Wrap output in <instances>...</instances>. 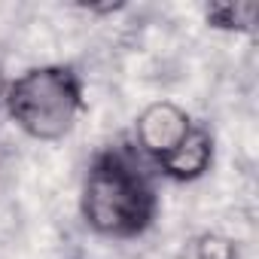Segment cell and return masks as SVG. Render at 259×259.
Instances as JSON below:
<instances>
[{"mask_svg":"<svg viewBox=\"0 0 259 259\" xmlns=\"http://www.w3.org/2000/svg\"><path fill=\"white\" fill-rule=\"evenodd\" d=\"M213 135H210V128L204 125H192V132L180 141L177 150H171L162 162H156V171L174 183H192L198 177H204L213 165Z\"/></svg>","mask_w":259,"mask_h":259,"instance_id":"obj_4","label":"cell"},{"mask_svg":"<svg viewBox=\"0 0 259 259\" xmlns=\"http://www.w3.org/2000/svg\"><path fill=\"white\" fill-rule=\"evenodd\" d=\"M4 110L19 132L34 141L52 144L67 138L82 110L85 89L82 76L70 64H40L10 79L4 95Z\"/></svg>","mask_w":259,"mask_h":259,"instance_id":"obj_2","label":"cell"},{"mask_svg":"<svg viewBox=\"0 0 259 259\" xmlns=\"http://www.w3.org/2000/svg\"><path fill=\"white\" fill-rule=\"evenodd\" d=\"M192 116L174 101H153L135 119V150L147 162H162L192 132Z\"/></svg>","mask_w":259,"mask_h":259,"instance_id":"obj_3","label":"cell"},{"mask_svg":"<svg viewBox=\"0 0 259 259\" xmlns=\"http://www.w3.org/2000/svg\"><path fill=\"white\" fill-rule=\"evenodd\" d=\"M198 256L201 259H235V247L223 238H213V235H204L201 244H198Z\"/></svg>","mask_w":259,"mask_h":259,"instance_id":"obj_6","label":"cell"},{"mask_svg":"<svg viewBox=\"0 0 259 259\" xmlns=\"http://www.w3.org/2000/svg\"><path fill=\"white\" fill-rule=\"evenodd\" d=\"M7 85H10V79L4 76V70H0V107H4V95H7Z\"/></svg>","mask_w":259,"mask_h":259,"instance_id":"obj_7","label":"cell"},{"mask_svg":"<svg viewBox=\"0 0 259 259\" xmlns=\"http://www.w3.org/2000/svg\"><path fill=\"white\" fill-rule=\"evenodd\" d=\"M259 16L256 4H210L204 10V19L210 28L217 31H235V34H247L253 31Z\"/></svg>","mask_w":259,"mask_h":259,"instance_id":"obj_5","label":"cell"},{"mask_svg":"<svg viewBox=\"0 0 259 259\" xmlns=\"http://www.w3.org/2000/svg\"><path fill=\"white\" fill-rule=\"evenodd\" d=\"M79 213L101 238L128 241L144 235L159 217V192L147 159L125 144L95 153L82 177Z\"/></svg>","mask_w":259,"mask_h":259,"instance_id":"obj_1","label":"cell"}]
</instances>
